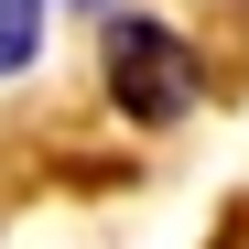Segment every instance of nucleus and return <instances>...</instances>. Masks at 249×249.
Segmentation results:
<instances>
[{"label":"nucleus","mask_w":249,"mask_h":249,"mask_svg":"<svg viewBox=\"0 0 249 249\" xmlns=\"http://www.w3.org/2000/svg\"><path fill=\"white\" fill-rule=\"evenodd\" d=\"M108 98L130 108V119H184L195 98H206V65H195V44L174 22H141V11H108Z\"/></svg>","instance_id":"1"},{"label":"nucleus","mask_w":249,"mask_h":249,"mask_svg":"<svg viewBox=\"0 0 249 249\" xmlns=\"http://www.w3.org/2000/svg\"><path fill=\"white\" fill-rule=\"evenodd\" d=\"M44 54V0H0V76H22Z\"/></svg>","instance_id":"2"},{"label":"nucleus","mask_w":249,"mask_h":249,"mask_svg":"<svg viewBox=\"0 0 249 249\" xmlns=\"http://www.w3.org/2000/svg\"><path fill=\"white\" fill-rule=\"evenodd\" d=\"M76 11H119V0H76Z\"/></svg>","instance_id":"3"}]
</instances>
